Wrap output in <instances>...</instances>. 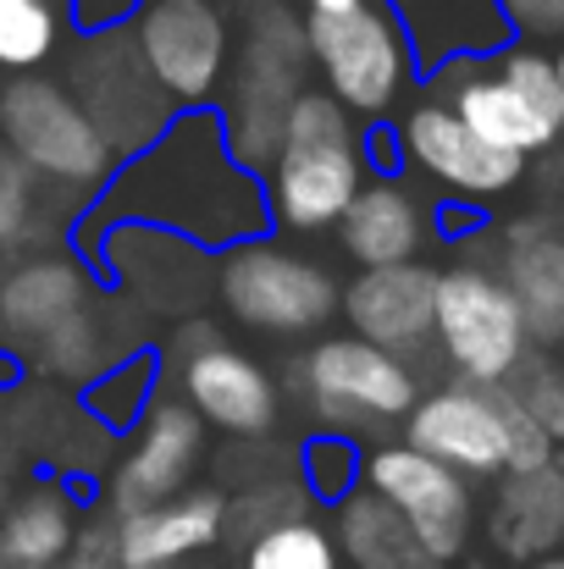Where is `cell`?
Instances as JSON below:
<instances>
[{
	"mask_svg": "<svg viewBox=\"0 0 564 569\" xmlns=\"http://www.w3.org/2000/svg\"><path fill=\"white\" fill-rule=\"evenodd\" d=\"M150 227L167 238H188L199 249H238L266 238V189L260 178L238 172L216 111H184L167 122V133L139 150L89 216V232L106 238V227Z\"/></svg>",
	"mask_w": 564,
	"mask_h": 569,
	"instance_id": "obj_1",
	"label": "cell"
},
{
	"mask_svg": "<svg viewBox=\"0 0 564 569\" xmlns=\"http://www.w3.org/2000/svg\"><path fill=\"white\" fill-rule=\"evenodd\" d=\"M260 189H266V216L283 232L338 227L349 199L366 189V150H360L355 117L333 94L299 89L283 117V150Z\"/></svg>",
	"mask_w": 564,
	"mask_h": 569,
	"instance_id": "obj_2",
	"label": "cell"
},
{
	"mask_svg": "<svg viewBox=\"0 0 564 569\" xmlns=\"http://www.w3.org/2000/svg\"><path fill=\"white\" fill-rule=\"evenodd\" d=\"M0 156H11L33 183L95 193L117 178V156L95 133V122L78 111L67 83L28 72L0 89Z\"/></svg>",
	"mask_w": 564,
	"mask_h": 569,
	"instance_id": "obj_3",
	"label": "cell"
},
{
	"mask_svg": "<svg viewBox=\"0 0 564 569\" xmlns=\"http://www.w3.org/2000/svg\"><path fill=\"white\" fill-rule=\"evenodd\" d=\"M216 293L227 316L260 338H310L338 316V282L321 260L271 238L238 243L216 260Z\"/></svg>",
	"mask_w": 564,
	"mask_h": 569,
	"instance_id": "obj_4",
	"label": "cell"
},
{
	"mask_svg": "<svg viewBox=\"0 0 564 569\" xmlns=\"http://www.w3.org/2000/svg\"><path fill=\"white\" fill-rule=\"evenodd\" d=\"M305 50H310V67L321 72V94H333L349 117H366V122L387 117L415 78L409 44L376 0L355 11H310Z\"/></svg>",
	"mask_w": 564,
	"mask_h": 569,
	"instance_id": "obj_5",
	"label": "cell"
},
{
	"mask_svg": "<svg viewBox=\"0 0 564 569\" xmlns=\"http://www.w3.org/2000/svg\"><path fill=\"white\" fill-rule=\"evenodd\" d=\"M432 343L471 387H504L515 377V366L532 355L515 293L504 288L498 271H482V266L437 271Z\"/></svg>",
	"mask_w": 564,
	"mask_h": 569,
	"instance_id": "obj_6",
	"label": "cell"
},
{
	"mask_svg": "<svg viewBox=\"0 0 564 569\" xmlns=\"http://www.w3.org/2000/svg\"><path fill=\"white\" fill-rule=\"evenodd\" d=\"M128 33L139 67L178 117L205 111L232 72V28L210 0H145Z\"/></svg>",
	"mask_w": 564,
	"mask_h": 569,
	"instance_id": "obj_7",
	"label": "cell"
},
{
	"mask_svg": "<svg viewBox=\"0 0 564 569\" xmlns=\"http://www.w3.org/2000/svg\"><path fill=\"white\" fill-rule=\"evenodd\" d=\"M67 94L78 100V111L95 122V133L106 139V150L117 161H133L139 150H150L167 133V122L178 117L161 100V89L150 83V72L139 67L128 28L89 33L78 44L72 72H67Z\"/></svg>",
	"mask_w": 564,
	"mask_h": 569,
	"instance_id": "obj_8",
	"label": "cell"
},
{
	"mask_svg": "<svg viewBox=\"0 0 564 569\" xmlns=\"http://www.w3.org/2000/svg\"><path fill=\"white\" fill-rule=\"evenodd\" d=\"M299 387L321 420V431L355 437L366 426L404 420L420 398V381L404 360L382 355L360 338H321L305 360H299Z\"/></svg>",
	"mask_w": 564,
	"mask_h": 569,
	"instance_id": "obj_9",
	"label": "cell"
},
{
	"mask_svg": "<svg viewBox=\"0 0 564 569\" xmlns=\"http://www.w3.org/2000/svg\"><path fill=\"white\" fill-rule=\"evenodd\" d=\"M360 487L376 492L420 537V548L437 565L465 559V548L476 537V498H471V481L465 476L443 470L437 459H426V453H415L404 442H382V448L366 453Z\"/></svg>",
	"mask_w": 564,
	"mask_h": 569,
	"instance_id": "obj_10",
	"label": "cell"
},
{
	"mask_svg": "<svg viewBox=\"0 0 564 569\" xmlns=\"http://www.w3.org/2000/svg\"><path fill=\"white\" fill-rule=\"evenodd\" d=\"M178 387L199 426H216L227 437H266L283 420V392L271 371L255 355L221 343V332L205 321H188L178 332Z\"/></svg>",
	"mask_w": 564,
	"mask_h": 569,
	"instance_id": "obj_11",
	"label": "cell"
},
{
	"mask_svg": "<svg viewBox=\"0 0 564 569\" xmlns=\"http://www.w3.org/2000/svg\"><path fill=\"white\" fill-rule=\"evenodd\" d=\"M404 448L437 459L454 476H504L509 465V403L504 387H437L426 398H415V409L404 415Z\"/></svg>",
	"mask_w": 564,
	"mask_h": 569,
	"instance_id": "obj_12",
	"label": "cell"
},
{
	"mask_svg": "<svg viewBox=\"0 0 564 569\" xmlns=\"http://www.w3.org/2000/svg\"><path fill=\"white\" fill-rule=\"evenodd\" d=\"M205 459V426L199 415L188 409L184 398L161 392L145 420L133 426V442L128 453L106 470V520H128L139 509H156V503H172L184 498L194 470Z\"/></svg>",
	"mask_w": 564,
	"mask_h": 569,
	"instance_id": "obj_13",
	"label": "cell"
},
{
	"mask_svg": "<svg viewBox=\"0 0 564 569\" xmlns=\"http://www.w3.org/2000/svg\"><path fill=\"white\" fill-rule=\"evenodd\" d=\"M398 150H404V161H409L420 178H432L437 189H448L454 199H471V204L504 199V193L526 178V161H515V156L482 144L443 100H426V106H415V111L404 117Z\"/></svg>",
	"mask_w": 564,
	"mask_h": 569,
	"instance_id": "obj_14",
	"label": "cell"
},
{
	"mask_svg": "<svg viewBox=\"0 0 564 569\" xmlns=\"http://www.w3.org/2000/svg\"><path fill=\"white\" fill-rule=\"evenodd\" d=\"M338 310L349 321V338L409 366V355H420L432 343L437 271L420 260L387 266V271H360V277H349V288H338Z\"/></svg>",
	"mask_w": 564,
	"mask_h": 569,
	"instance_id": "obj_15",
	"label": "cell"
},
{
	"mask_svg": "<svg viewBox=\"0 0 564 569\" xmlns=\"http://www.w3.org/2000/svg\"><path fill=\"white\" fill-rule=\"evenodd\" d=\"M382 11L398 22L409 61L426 72L476 67V61H493L498 50L515 44L498 0H387Z\"/></svg>",
	"mask_w": 564,
	"mask_h": 569,
	"instance_id": "obj_16",
	"label": "cell"
},
{
	"mask_svg": "<svg viewBox=\"0 0 564 569\" xmlns=\"http://www.w3.org/2000/svg\"><path fill=\"white\" fill-rule=\"evenodd\" d=\"M227 537V498L188 487L184 498L111 520L117 569H184Z\"/></svg>",
	"mask_w": 564,
	"mask_h": 569,
	"instance_id": "obj_17",
	"label": "cell"
},
{
	"mask_svg": "<svg viewBox=\"0 0 564 569\" xmlns=\"http://www.w3.org/2000/svg\"><path fill=\"white\" fill-rule=\"evenodd\" d=\"M305 67H310V50H305V17L288 11L283 0H260L249 28H244V44L232 50V106H266V111H288L305 83Z\"/></svg>",
	"mask_w": 564,
	"mask_h": 569,
	"instance_id": "obj_18",
	"label": "cell"
},
{
	"mask_svg": "<svg viewBox=\"0 0 564 569\" xmlns=\"http://www.w3.org/2000/svg\"><path fill=\"white\" fill-rule=\"evenodd\" d=\"M338 249L360 266V271H387V266H415L432 221L426 204L404 189L398 178H366V189L349 199V210L338 216Z\"/></svg>",
	"mask_w": 564,
	"mask_h": 569,
	"instance_id": "obj_19",
	"label": "cell"
},
{
	"mask_svg": "<svg viewBox=\"0 0 564 569\" xmlns=\"http://www.w3.org/2000/svg\"><path fill=\"white\" fill-rule=\"evenodd\" d=\"M487 542L509 565H543L564 548V465L504 476L487 503Z\"/></svg>",
	"mask_w": 564,
	"mask_h": 569,
	"instance_id": "obj_20",
	"label": "cell"
},
{
	"mask_svg": "<svg viewBox=\"0 0 564 569\" xmlns=\"http://www.w3.org/2000/svg\"><path fill=\"white\" fill-rule=\"evenodd\" d=\"M482 144L526 161V156H543L560 144V128L509 83L498 78L493 67H454V83H448V100H443Z\"/></svg>",
	"mask_w": 564,
	"mask_h": 569,
	"instance_id": "obj_21",
	"label": "cell"
},
{
	"mask_svg": "<svg viewBox=\"0 0 564 569\" xmlns=\"http://www.w3.org/2000/svg\"><path fill=\"white\" fill-rule=\"evenodd\" d=\"M78 310H89V271L72 254H39L0 277V332L17 349H33Z\"/></svg>",
	"mask_w": 564,
	"mask_h": 569,
	"instance_id": "obj_22",
	"label": "cell"
},
{
	"mask_svg": "<svg viewBox=\"0 0 564 569\" xmlns=\"http://www.w3.org/2000/svg\"><path fill=\"white\" fill-rule=\"evenodd\" d=\"M504 288L521 305L526 343L537 355H554L564 343V232L515 227L504 243Z\"/></svg>",
	"mask_w": 564,
	"mask_h": 569,
	"instance_id": "obj_23",
	"label": "cell"
},
{
	"mask_svg": "<svg viewBox=\"0 0 564 569\" xmlns=\"http://www.w3.org/2000/svg\"><path fill=\"white\" fill-rule=\"evenodd\" d=\"M78 542V498L67 481H33L11 492L0 515V569H56Z\"/></svg>",
	"mask_w": 564,
	"mask_h": 569,
	"instance_id": "obj_24",
	"label": "cell"
},
{
	"mask_svg": "<svg viewBox=\"0 0 564 569\" xmlns=\"http://www.w3.org/2000/svg\"><path fill=\"white\" fill-rule=\"evenodd\" d=\"M333 542L344 553V569H443L420 537L366 487H355L338 509H333Z\"/></svg>",
	"mask_w": 564,
	"mask_h": 569,
	"instance_id": "obj_25",
	"label": "cell"
},
{
	"mask_svg": "<svg viewBox=\"0 0 564 569\" xmlns=\"http://www.w3.org/2000/svg\"><path fill=\"white\" fill-rule=\"evenodd\" d=\"M28 355L39 360V371H56V377H72V381H95L100 371H111L106 316L89 305V310H78L72 321H61L50 338H39Z\"/></svg>",
	"mask_w": 564,
	"mask_h": 569,
	"instance_id": "obj_26",
	"label": "cell"
},
{
	"mask_svg": "<svg viewBox=\"0 0 564 569\" xmlns=\"http://www.w3.org/2000/svg\"><path fill=\"white\" fill-rule=\"evenodd\" d=\"M238 569H344V553H338L333 531L305 515V520L271 526L255 542H244Z\"/></svg>",
	"mask_w": 564,
	"mask_h": 569,
	"instance_id": "obj_27",
	"label": "cell"
},
{
	"mask_svg": "<svg viewBox=\"0 0 564 569\" xmlns=\"http://www.w3.org/2000/svg\"><path fill=\"white\" fill-rule=\"evenodd\" d=\"M61 44V11L50 0H0V67L28 78Z\"/></svg>",
	"mask_w": 564,
	"mask_h": 569,
	"instance_id": "obj_28",
	"label": "cell"
},
{
	"mask_svg": "<svg viewBox=\"0 0 564 569\" xmlns=\"http://www.w3.org/2000/svg\"><path fill=\"white\" fill-rule=\"evenodd\" d=\"M156 398H161V371H156L150 355H133V360H122V366H111L89 381V415L100 426H117V431L139 426Z\"/></svg>",
	"mask_w": 564,
	"mask_h": 569,
	"instance_id": "obj_29",
	"label": "cell"
},
{
	"mask_svg": "<svg viewBox=\"0 0 564 569\" xmlns=\"http://www.w3.org/2000/svg\"><path fill=\"white\" fill-rule=\"evenodd\" d=\"M360 470H366V453L355 448V437H338V431H316L305 448H299V487L316 498V503H344L355 487H360Z\"/></svg>",
	"mask_w": 564,
	"mask_h": 569,
	"instance_id": "obj_30",
	"label": "cell"
},
{
	"mask_svg": "<svg viewBox=\"0 0 564 569\" xmlns=\"http://www.w3.org/2000/svg\"><path fill=\"white\" fill-rule=\"evenodd\" d=\"M504 392L543 426V437L560 448L564 442V366L554 355H526L515 366V377L504 381Z\"/></svg>",
	"mask_w": 564,
	"mask_h": 569,
	"instance_id": "obj_31",
	"label": "cell"
},
{
	"mask_svg": "<svg viewBox=\"0 0 564 569\" xmlns=\"http://www.w3.org/2000/svg\"><path fill=\"white\" fill-rule=\"evenodd\" d=\"M493 72L509 78V83H515V89L564 133V78H560V67H554L548 50H537V44H509V50L493 56Z\"/></svg>",
	"mask_w": 564,
	"mask_h": 569,
	"instance_id": "obj_32",
	"label": "cell"
},
{
	"mask_svg": "<svg viewBox=\"0 0 564 569\" xmlns=\"http://www.w3.org/2000/svg\"><path fill=\"white\" fill-rule=\"evenodd\" d=\"M305 509H310V492L299 481H260L238 503H227V531H238V542H255L271 526L305 520Z\"/></svg>",
	"mask_w": 564,
	"mask_h": 569,
	"instance_id": "obj_33",
	"label": "cell"
},
{
	"mask_svg": "<svg viewBox=\"0 0 564 569\" xmlns=\"http://www.w3.org/2000/svg\"><path fill=\"white\" fill-rule=\"evenodd\" d=\"M33 210H39V183L11 156H0V249L33 238Z\"/></svg>",
	"mask_w": 564,
	"mask_h": 569,
	"instance_id": "obj_34",
	"label": "cell"
},
{
	"mask_svg": "<svg viewBox=\"0 0 564 569\" xmlns=\"http://www.w3.org/2000/svg\"><path fill=\"white\" fill-rule=\"evenodd\" d=\"M498 11L515 39H526V44L560 39L564 44V0H498Z\"/></svg>",
	"mask_w": 564,
	"mask_h": 569,
	"instance_id": "obj_35",
	"label": "cell"
},
{
	"mask_svg": "<svg viewBox=\"0 0 564 569\" xmlns=\"http://www.w3.org/2000/svg\"><path fill=\"white\" fill-rule=\"evenodd\" d=\"M56 569H117V548H111V520H106V515L83 520V526H78V542H72V553H67V559H61Z\"/></svg>",
	"mask_w": 564,
	"mask_h": 569,
	"instance_id": "obj_36",
	"label": "cell"
},
{
	"mask_svg": "<svg viewBox=\"0 0 564 569\" xmlns=\"http://www.w3.org/2000/svg\"><path fill=\"white\" fill-rule=\"evenodd\" d=\"M67 6H72V22H78V33L89 39V33L128 28V22L139 17V6H145V0H67Z\"/></svg>",
	"mask_w": 564,
	"mask_h": 569,
	"instance_id": "obj_37",
	"label": "cell"
},
{
	"mask_svg": "<svg viewBox=\"0 0 564 569\" xmlns=\"http://www.w3.org/2000/svg\"><path fill=\"white\" fill-rule=\"evenodd\" d=\"M305 6V17L310 11H355V6H366V0H299Z\"/></svg>",
	"mask_w": 564,
	"mask_h": 569,
	"instance_id": "obj_38",
	"label": "cell"
},
{
	"mask_svg": "<svg viewBox=\"0 0 564 569\" xmlns=\"http://www.w3.org/2000/svg\"><path fill=\"white\" fill-rule=\"evenodd\" d=\"M6 503H11V481H6V470H0V515H6Z\"/></svg>",
	"mask_w": 564,
	"mask_h": 569,
	"instance_id": "obj_39",
	"label": "cell"
},
{
	"mask_svg": "<svg viewBox=\"0 0 564 569\" xmlns=\"http://www.w3.org/2000/svg\"><path fill=\"white\" fill-rule=\"evenodd\" d=\"M526 569H564V553H554V559H543V565H526Z\"/></svg>",
	"mask_w": 564,
	"mask_h": 569,
	"instance_id": "obj_40",
	"label": "cell"
},
{
	"mask_svg": "<svg viewBox=\"0 0 564 569\" xmlns=\"http://www.w3.org/2000/svg\"><path fill=\"white\" fill-rule=\"evenodd\" d=\"M554 67H560V78H564V44H560V56H554Z\"/></svg>",
	"mask_w": 564,
	"mask_h": 569,
	"instance_id": "obj_41",
	"label": "cell"
},
{
	"mask_svg": "<svg viewBox=\"0 0 564 569\" xmlns=\"http://www.w3.org/2000/svg\"><path fill=\"white\" fill-rule=\"evenodd\" d=\"M0 442H6V431H0Z\"/></svg>",
	"mask_w": 564,
	"mask_h": 569,
	"instance_id": "obj_42",
	"label": "cell"
},
{
	"mask_svg": "<svg viewBox=\"0 0 564 569\" xmlns=\"http://www.w3.org/2000/svg\"><path fill=\"white\" fill-rule=\"evenodd\" d=\"M184 569H188V565H184Z\"/></svg>",
	"mask_w": 564,
	"mask_h": 569,
	"instance_id": "obj_43",
	"label": "cell"
}]
</instances>
